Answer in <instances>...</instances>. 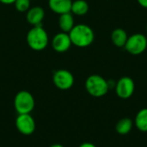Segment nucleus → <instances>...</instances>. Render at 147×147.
I'll use <instances>...</instances> for the list:
<instances>
[{
  "label": "nucleus",
  "mask_w": 147,
  "mask_h": 147,
  "mask_svg": "<svg viewBox=\"0 0 147 147\" xmlns=\"http://www.w3.org/2000/svg\"><path fill=\"white\" fill-rule=\"evenodd\" d=\"M85 89L87 92L94 97L105 96L109 88L108 81L100 75H90L85 81Z\"/></svg>",
  "instance_id": "7ed1b4c3"
},
{
  "label": "nucleus",
  "mask_w": 147,
  "mask_h": 147,
  "mask_svg": "<svg viewBox=\"0 0 147 147\" xmlns=\"http://www.w3.org/2000/svg\"><path fill=\"white\" fill-rule=\"evenodd\" d=\"M135 90L134 81L129 77H122L118 80L115 85L117 96L121 99H127L134 94Z\"/></svg>",
  "instance_id": "6e6552de"
},
{
  "label": "nucleus",
  "mask_w": 147,
  "mask_h": 147,
  "mask_svg": "<svg viewBox=\"0 0 147 147\" xmlns=\"http://www.w3.org/2000/svg\"><path fill=\"white\" fill-rule=\"evenodd\" d=\"M27 43L34 51L44 50L49 41L48 34L41 25L34 26L27 34Z\"/></svg>",
  "instance_id": "f03ea898"
},
{
  "label": "nucleus",
  "mask_w": 147,
  "mask_h": 147,
  "mask_svg": "<svg viewBox=\"0 0 147 147\" xmlns=\"http://www.w3.org/2000/svg\"><path fill=\"white\" fill-rule=\"evenodd\" d=\"M89 11V4L85 0H74L71 3V12L76 16H84Z\"/></svg>",
  "instance_id": "4468645a"
},
{
  "label": "nucleus",
  "mask_w": 147,
  "mask_h": 147,
  "mask_svg": "<svg viewBox=\"0 0 147 147\" xmlns=\"http://www.w3.org/2000/svg\"><path fill=\"white\" fill-rule=\"evenodd\" d=\"M15 1L16 0H0V3L3 4H12L15 3Z\"/></svg>",
  "instance_id": "aec40b11"
},
{
  "label": "nucleus",
  "mask_w": 147,
  "mask_h": 147,
  "mask_svg": "<svg viewBox=\"0 0 147 147\" xmlns=\"http://www.w3.org/2000/svg\"><path fill=\"white\" fill-rule=\"evenodd\" d=\"M49 147H64V146H62L61 144H53Z\"/></svg>",
  "instance_id": "412c9836"
},
{
  "label": "nucleus",
  "mask_w": 147,
  "mask_h": 147,
  "mask_svg": "<svg viewBox=\"0 0 147 147\" xmlns=\"http://www.w3.org/2000/svg\"><path fill=\"white\" fill-rule=\"evenodd\" d=\"M45 17V10L40 6H34L29 8L26 14V19L28 22L33 26L41 25V22Z\"/></svg>",
  "instance_id": "9d476101"
},
{
  "label": "nucleus",
  "mask_w": 147,
  "mask_h": 147,
  "mask_svg": "<svg viewBox=\"0 0 147 147\" xmlns=\"http://www.w3.org/2000/svg\"><path fill=\"white\" fill-rule=\"evenodd\" d=\"M14 4L19 12H27L30 8V0H16Z\"/></svg>",
  "instance_id": "f3484780"
},
{
  "label": "nucleus",
  "mask_w": 147,
  "mask_h": 147,
  "mask_svg": "<svg viewBox=\"0 0 147 147\" xmlns=\"http://www.w3.org/2000/svg\"><path fill=\"white\" fill-rule=\"evenodd\" d=\"M137 1L140 3V5H141L142 7L147 9V0H137Z\"/></svg>",
  "instance_id": "6ab92c4d"
},
{
  "label": "nucleus",
  "mask_w": 147,
  "mask_h": 147,
  "mask_svg": "<svg viewBox=\"0 0 147 147\" xmlns=\"http://www.w3.org/2000/svg\"><path fill=\"white\" fill-rule=\"evenodd\" d=\"M79 147H96L95 145H93L92 143H89V142H85V143H83L81 144Z\"/></svg>",
  "instance_id": "a211bd4d"
},
{
  "label": "nucleus",
  "mask_w": 147,
  "mask_h": 147,
  "mask_svg": "<svg viewBox=\"0 0 147 147\" xmlns=\"http://www.w3.org/2000/svg\"><path fill=\"white\" fill-rule=\"evenodd\" d=\"M125 49L133 55H139L144 53L147 48V37L142 34H134L128 36L125 45Z\"/></svg>",
  "instance_id": "39448f33"
},
{
  "label": "nucleus",
  "mask_w": 147,
  "mask_h": 147,
  "mask_svg": "<svg viewBox=\"0 0 147 147\" xmlns=\"http://www.w3.org/2000/svg\"><path fill=\"white\" fill-rule=\"evenodd\" d=\"M133 125H134V123H133V121L131 119L124 118V119L120 120L117 122L115 129H116V132L119 134L126 135V134H127L132 130Z\"/></svg>",
  "instance_id": "2eb2a0df"
},
{
  "label": "nucleus",
  "mask_w": 147,
  "mask_h": 147,
  "mask_svg": "<svg viewBox=\"0 0 147 147\" xmlns=\"http://www.w3.org/2000/svg\"><path fill=\"white\" fill-rule=\"evenodd\" d=\"M51 44L53 49L57 53H65L68 51L72 45L69 34L62 31L53 36Z\"/></svg>",
  "instance_id": "1a4fd4ad"
},
{
  "label": "nucleus",
  "mask_w": 147,
  "mask_h": 147,
  "mask_svg": "<svg viewBox=\"0 0 147 147\" xmlns=\"http://www.w3.org/2000/svg\"><path fill=\"white\" fill-rule=\"evenodd\" d=\"M135 126L141 132H147V109H143L135 117Z\"/></svg>",
  "instance_id": "dca6fc26"
},
{
  "label": "nucleus",
  "mask_w": 147,
  "mask_h": 147,
  "mask_svg": "<svg viewBox=\"0 0 147 147\" xmlns=\"http://www.w3.org/2000/svg\"><path fill=\"white\" fill-rule=\"evenodd\" d=\"M53 83L56 88L61 90H67L73 86L74 77L68 70L59 69L53 73Z\"/></svg>",
  "instance_id": "423d86ee"
},
{
  "label": "nucleus",
  "mask_w": 147,
  "mask_h": 147,
  "mask_svg": "<svg viewBox=\"0 0 147 147\" xmlns=\"http://www.w3.org/2000/svg\"><path fill=\"white\" fill-rule=\"evenodd\" d=\"M75 26L74 24V17L71 12L65 13L59 15V27L62 32L69 33L72 28Z\"/></svg>",
  "instance_id": "f8f14e48"
},
{
  "label": "nucleus",
  "mask_w": 147,
  "mask_h": 147,
  "mask_svg": "<svg viewBox=\"0 0 147 147\" xmlns=\"http://www.w3.org/2000/svg\"><path fill=\"white\" fill-rule=\"evenodd\" d=\"M127 39L128 35L123 28H117L111 33V41L115 46L118 47H124Z\"/></svg>",
  "instance_id": "ddd939ff"
},
{
  "label": "nucleus",
  "mask_w": 147,
  "mask_h": 147,
  "mask_svg": "<svg viewBox=\"0 0 147 147\" xmlns=\"http://www.w3.org/2000/svg\"><path fill=\"white\" fill-rule=\"evenodd\" d=\"M16 127L20 134L28 136L34 133L36 124L30 114H22L17 115L16 119Z\"/></svg>",
  "instance_id": "0eeeda50"
},
{
  "label": "nucleus",
  "mask_w": 147,
  "mask_h": 147,
  "mask_svg": "<svg viewBox=\"0 0 147 147\" xmlns=\"http://www.w3.org/2000/svg\"><path fill=\"white\" fill-rule=\"evenodd\" d=\"M71 3L72 0H48L51 10L59 15L71 12Z\"/></svg>",
  "instance_id": "9b49d317"
},
{
  "label": "nucleus",
  "mask_w": 147,
  "mask_h": 147,
  "mask_svg": "<svg viewBox=\"0 0 147 147\" xmlns=\"http://www.w3.org/2000/svg\"><path fill=\"white\" fill-rule=\"evenodd\" d=\"M71 44L78 47L90 46L95 39L93 29L86 24H77L68 33Z\"/></svg>",
  "instance_id": "f257e3e1"
},
{
  "label": "nucleus",
  "mask_w": 147,
  "mask_h": 147,
  "mask_svg": "<svg viewBox=\"0 0 147 147\" xmlns=\"http://www.w3.org/2000/svg\"><path fill=\"white\" fill-rule=\"evenodd\" d=\"M146 31H147V25H146Z\"/></svg>",
  "instance_id": "4be33fe9"
},
{
  "label": "nucleus",
  "mask_w": 147,
  "mask_h": 147,
  "mask_svg": "<svg viewBox=\"0 0 147 147\" xmlns=\"http://www.w3.org/2000/svg\"><path fill=\"white\" fill-rule=\"evenodd\" d=\"M35 106L33 95L27 90L19 91L14 98V107L18 115L30 114Z\"/></svg>",
  "instance_id": "20e7f679"
}]
</instances>
